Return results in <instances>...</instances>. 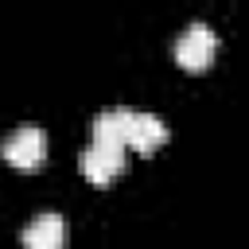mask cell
<instances>
[{
  "label": "cell",
  "instance_id": "1",
  "mask_svg": "<svg viewBox=\"0 0 249 249\" xmlns=\"http://www.w3.org/2000/svg\"><path fill=\"white\" fill-rule=\"evenodd\" d=\"M214 54H218V35L206 23H187L179 31V39H175V62L183 70H191V74L206 70L214 62Z\"/></svg>",
  "mask_w": 249,
  "mask_h": 249
},
{
  "label": "cell",
  "instance_id": "2",
  "mask_svg": "<svg viewBox=\"0 0 249 249\" xmlns=\"http://www.w3.org/2000/svg\"><path fill=\"white\" fill-rule=\"evenodd\" d=\"M0 156H4L12 167H19V171H35V167H43V160H47V132H43L39 124H19V128L8 132V140L0 144Z\"/></svg>",
  "mask_w": 249,
  "mask_h": 249
},
{
  "label": "cell",
  "instance_id": "3",
  "mask_svg": "<svg viewBox=\"0 0 249 249\" xmlns=\"http://www.w3.org/2000/svg\"><path fill=\"white\" fill-rule=\"evenodd\" d=\"M124 163H128L124 148H109V144H89V148L78 156V167H82V175H86L93 187L113 183V179L124 171Z\"/></svg>",
  "mask_w": 249,
  "mask_h": 249
},
{
  "label": "cell",
  "instance_id": "4",
  "mask_svg": "<svg viewBox=\"0 0 249 249\" xmlns=\"http://www.w3.org/2000/svg\"><path fill=\"white\" fill-rule=\"evenodd\" d=\"M163 144H167V124H163L156 113H140V109H132L124 148H128V152H140V156H152V152H160Z\"/></svg>",
  "mask_w": 249,
  "mask_h": 249
},
{
  "label": "cell",
  "instance_id": "5",
  "mask_svg": "<svg viewBox=\"0 0 249 249\" xmlns=\"http://www.w3.org/2000/svg\"><path fill=\"white\" fill-rule=\"evenodd\" d=\"M23 249H66L70 241V226L62 214H39L23 226Z\"/></svg>",
  "mask_w": 249,
  "mask_h": 249
},
{
  "label": "cell",
  "instance_id": "6",
  "mask_svg": "<svg viewBox=\"0 0 249 249\" xmlns=\"http://www.w3.org/2000/svg\"><path fill=\"white\" fill-rule=\"evenodd\" d=\"M128 121H132V109H128V105H117V109H105V113H97V117H93V124H89V144L124 148ZM124 152H128V148H124Z\"/></svg>",
  "mask_w": 249,
  "mask_h": 249
}]
</instances>
